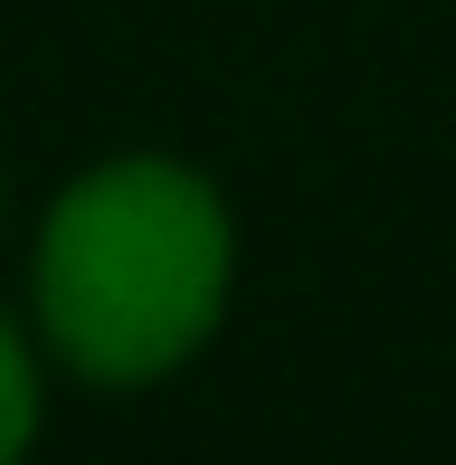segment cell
Returning <instances> with one entry per match:
<instances>
[{"label": "cell", "instance_id": "cell-1", "mask_svg": "<svg viewBox=\"0 0 456 465\" xmlns=\"http://www.w3.org/2000/svg\"><path fill=\"white\" fill-rule=\"evenodd\" d=\"M238 285V219L219 181L172 153H105L38 219L29 313L86 390H153L219 332Z\"/></svg>", "mask_w": 456, "mask_h": 465}, {"label": "cell", "instance_id": "cell-2", "mask_svg": "<svg viewBox=\"0 0 456 465\" xmlns=\"http://www.w3.org/2000/svg\"><path fill=\"white\" fill-rule=\"evenodd\" d=\"M38 351H48V342H29V332L0 313V465H10V456H29V447H38V418H48V380H38Z\"/></svg>", "mask_w": 456, "mask_h": 465}, {"label": "cell", "instance_id": "cell-3", "mask_svg": "<svg viewBox=\"0 0 456 465\" xmlns=\"http://www.w3.org/2000/svg\"><path fill=\"white\" fill-rule=\"evenodd\" d=\"M0 219H10V200H0Z\"/></svg>", "mask_w": 456, "mask_h": 465}]
</instances>
